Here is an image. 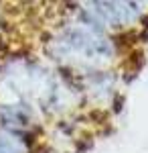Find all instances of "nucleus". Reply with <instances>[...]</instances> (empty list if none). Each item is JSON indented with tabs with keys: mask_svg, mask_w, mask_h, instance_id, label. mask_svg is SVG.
Returning a JSON list of instances; mask_svg holds the SVG:
<instances>
[{
	"mask_svg": "<svg viewBox=\"0 0 148 153\" xmlns=\"http://www.w3.org/2000/svg\"><path fill=\"white\" fill-rule=\"evenodd\" d=\"M0 153H23V145L8 135H0Z\"/></svg>",
	"mask_w": 148,
	"mask_h": 153,
	"instance_id": "nucleus-2",
	"label": "nucleus"
},
{
	"mask_svg": "<svg viewBox=\"0 0 148 153\" xmlns=\"http://www.w3.org/2000/svg\"><path fill=\"white\" fill-rule=\"evenodd\" d=\"M0 117L6 120V125H26V120H29L23 108H14V106L0 108Z\"/></svg>",
	"mask_w": 148,
	"mask_h": 153,
	"instance_id": "nucleus-1",
	"label": "nucleus"
}]
</instances>
